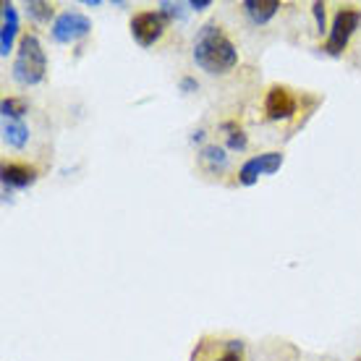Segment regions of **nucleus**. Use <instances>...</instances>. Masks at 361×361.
<instances>
[{"label": "nucleus", "instance_id": "1", "mask_svg": "<svg viewBox=\"0 0 361 361\" xmlns=\"http://www.w3.org/2000/svg\"><path fill=\"white\" fill-rule=\"evenodd\" d=\"M194 66L209 76H226L238 66V47L217 21L202 24L191 45Z\"/></svg>", "mask_w": 361, "mask_h": 361}, {"label": "nucleus", "instance_id": "2", "mask_svg": "<svg viewBox=\"0 0 361 361\" xmlns=\"http://www.w3.org/2000/svg\"><path fill=\"white\" fill-rule=\"evenodd\" d=\"M11 71H13V79H16L21 87H37V84L45 79L47 55H45L42 42H39V37H37L35 32L21 35Z\"/></svg>", "mask_w": 361, "mask_h": 361}, {"label": "nucleus", "instance_id": "3", "mask_svg": "<svg viewBox=\"0 0 361 361\" xmlns=\"http://www.w3.org/2000/svg\"><path fill=\"white\" fill-rule=\"evenodd\" d=\"M361 27V8H353V6H345L335 13L333 27L327 32L325 39V50L327 55H343V50L348 47L351 37L356 35V29Z\"/></svg>", "mask_w": 361, "mask_h": 361}, {"label": "nucleus", "instance_id": "4", "mask_svg": "<svg viewBox=\"0 0 361 361\" xmlns=\"http://www.w3.org/2000/svg\"><path fill=\"white\" fill-rule=\"evenodd\" d=\"M131 37L139 47H152L163 39L165 29H168V18L160 11H136L131 16Z\"/></svg>", "mask_w": 361, "mask_h": 361}, {"label": "nucleus", "instance_id": "5", "mask_svg": "<svg viewBox=\"0 0 361 361\" xmlns=\"http://www.w3.org/2000/svg\"><path fill=\"white\" fill-rule=\"evenodd\" d=\"M92 32V18L79 13V11H63L58 13V18L50 27V35L58 45H71V42H79L82 37H87Z\"/></svg>", "mask_w": 361, "mask_h": 361}, {"label": "nucleus", "instance_id": "6", "mask_svg": "<svg viewBox=\"0 0 361 361\" xmlns=\"http://www.w3.org/2000/svg\"><path fill=\"white\" fill-rule=\"evenodd\" d=\"M286 163V154L283 152H259V154H252L249 160H246L241 168H238V183L241 186H254L259 178L264 176H275V173L283 168Z\"/></svg>", "mask_w": 361, "mask_h": 361}, {"label": "nucleus", "instance_id": "7", "mask_svg": "<svg viewBox=\"0 0 361 361\" xmlns=\"http://www.w3.org/2000/svg\"><path fill=\"white\" fill-rule=\"evenodd\" d=\"M298 110V99L293 97V92L288 87H270L267 94H264V113L270 121H286V118L296 116Z\"/></svg>", "mask_w": 361, "mask_h": 361}, {"label": "nucleus", "instance_id": "8", "mask_svg": "<svg viewBox=\"0 0 361 361\" xmlns=\"http://www.w3.org/2000/svg\"><path fill=\"white\" fill-rule=\"evenodd\" d=\"M0 13H3V24H0V55L3 58H8L13 53V42H16V35H18V13H16V6L13 3H3L0 6Z\"/></svg>", "mask_w": 361, "mask_h": 361}, {"label": "nucleus", "instance_id": "9", "mask_svg": "<svg viewBox=\"0 0 361 361\" xmlns=\"http://www.w3.org/2000/svg\"><path fill=\"white\" fill-rule=\"evenodd\" d=\"M37 180V168L29 163H13L6 160L3 163V186H13V189H27Z\"/></svg>", "mask_w": 361, "mask_h": 361}, {"label": "nucleus", "instance_id": "10", "mask_svg": "<svg viewBox=\"0 0 361 361\" xmlns=\"http://www.w3.org/2000/svg\"><path fill=\"white\" fill-rule=\"evenodd\" d=\"M199 165L209 173V176H220L228 171L231 165V154L223 145H204L199 149Z\"/></svg>", "mask_w": 361, "mask_h": 361}, {"label": "nucleus", "instance_id": "11", "mask_svg": "<svg viewBox=\"0 0 361 361\" xmlns=\"http://www.w3.org/2000/svg\"><path fill=\"white\" fill-rule=\"evenodd\" d=\"M241 8H244V13L249 16L252 24L264 27L272 16H278L280 3L278 0H244V6H241Z\"/></svg>", "mask_w": 361, "mask_h": 361}, {"label": "nucleus", "instance_id": "12", "mask_svg": "<svg viewBox=\"0 0 361 361\" xmlns=\"http://www.w3.org/2000/svg\"><path fill=\"white\" fill-rule=\"evenodd\" d=\"M3 145L11 149H24L29 145V126L16 118H3Z\"/></svg>", "mask_w": 361, "mask_h": 361}, {"label": "nucleus", "instance_id": "13", "mask_svg": "<svg viewBox=\"0 0 361 361\" xmlns=\"http://www.w3.org/2000/svg\"><path fill=\"white\" fill-rule=\"evenodd\" d=\"M223 131H226V149L228 152H244L246 145H249V136L246 131L235 121H226L223 123Z\"/></svg>", "mask_w": 361, "mask_h": 361}, {"label": "nucleus", "instance_id": "14", "mask_svg": "<svg viewBox=\"0 0 361 361\" xmlns=\"http://www.w3.org/2000/svg\"><path fill=\"white\" fill-rule=\"evenodd\" d=\"M27 13L35 21H42V24H50V18H58L55 16V6L53 3H45V0H29L27 3Z\"/></svg>", "mask_w": 361, "mask_h": 361}, {"label": "nucleus", "instance_id": "15", "mask_svg": "<svg viewBox=\"0 0 361 361\" xmlns=\"http://www.w3.org/2000/svg\"><path fill=\"white\" fill-rule=\"evenodd\" d=\"M0 110H3V118L24 121V116H27V105H24V99H18V97H3Z\"/></svg>", "mask_w": 361, "mask_h": 361}, {"label": "nucleus", "instance_id": "16", "mask_svg": "<svg viewBox=\"0 0 361 361\" xmlns=\"http://www.w3.org/2000/svg\"><path fill=\"white\" fill-rule=\"evenodd\" d=\"M215 361H244V343L241 341H226V351Z\"/></svg>", "mask_w": 361, "mask_h": 361}, {"label": "nucleus", "instance_id": "17", "mask_svg": "<svg viewBox=\"0 0 361 361\" xmlns=\"http://www.w3.org/2000/svg\"><path fill=\"white\" fill-rule=\"evenodd\" d=\"M157 11H160L165 18H180L183 16V3H168V0H163Z\"/></svg>", "mask_w": 361, "mask_h": 361}, {"label": "nucleus", "instance_id": "18", "mask_svg": "<svg viewBox=\"0 0 361 361\" xmlns=\"http://www.w3.org/2000/svg\"><path fill=\"white\" fill-rule=\"evenodd\" d=\"M312 13H314V18H317V29H319V32H330L325 24V3H312Z\"/></svg>", "mask_w": 361, "mask_h": 361}, {"label": "nucleus", "instance_id": "19", "mask_svg": "<svg viewBox=\"0 0 361 361\" xmlns=\"http://www.w3.org/2000/svg\"><path fill=\"white\" fill-rule=\"evenodd\" d=\"M186 6H189L191 11H204V8H209L212 3H209V0H191V3H186Z\"/></svg>", "mask_w": 361, "mask_h": 361}, {"label": "nucleus", "instance_id": "20", "mask_svg": "<svg viewBox=\"0 0 361 361\" xmlns=\"http://www.w3.org/2000/svg\"><path fill=\"white\" fill-rule=\"evenodd\" d=\"M180 87H183V90H186V92H191V90H197L199 84L194 82V79H183V82H180Z\"/></svg>", "mask_w": 361, "mask_h": 361}]
</instances>
